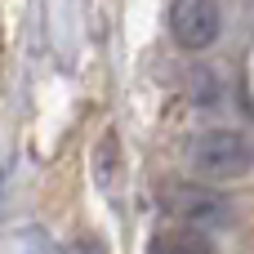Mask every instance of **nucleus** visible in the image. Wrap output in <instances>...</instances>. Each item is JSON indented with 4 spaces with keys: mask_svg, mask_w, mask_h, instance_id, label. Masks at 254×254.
Returning <instances> with one entry per match:
<instances>
[{
    "mask_svg": "<svg viewBox=\"0 0 254 254\" xmlns=\"http://www.w3.org/2000/svg\"><path fill=\"white\" fill-rule=\"evenodd\" d=\"M13 254H63V250H58L45 232H36V228H31V232L13 237Z\"/></svg>",
    "mask_w": 254,
    "mask_h": 254,
    "instance_id": "39448f33",
    "label": "nucleus"
},
{
    "mask_svg": "<svg viewBox=\"0 0 254 254\" xmlns=\"http://www.w3.org/2000/svg\"><path fill=\"white\" fill-rule=\"evenodd\" d=\"M165 205H170L174 219L192 223V232H205V228L228 223V201H223L219 192H210V188H196V183L170 188V192H165Z\"/></svg>",
    "mask_w": 254,
    "mask_h": 254,
    "instance_id": "7ed1b4c3",
    "label": "nucleus"
},
{
    "mask_svg": "<svg viewBox=\"0 0 254 254\" xmlns=\"http://www.w3.org/2000/svg\"><path fill=\"white\" fill-rule=\"evenodd\" d=\"M223 31V13H219V0H174L170 4V36L183 45V49H210Z\"/></svg>",
    "mask_w": 254,
    "mask_h": 254,
    "instance_id": "f03ea898",
    "label": "nucleus"
},
{
    "mask_svg": "<svg viewBox=\"0 0 254 254\" xmlns=\"http://www.w3.org/2000/svg\"><path fill=\"white\" fill-rule=\"evenodd\" d=\"M152 254H214V246L205 241V232H165V237H156V246Z\"/></svg>",
    "mask_w": 254,
    "mask_h": 254,
    "instance_id": "20e7f679",
    "label": "nucleus"
},
{
    "mask_svg": "<svg viewBox=\"0 0 254 254\" xmlns=\"http://www.w3.org/2000/svg\"><path fill=\"white\" fill-rule=\"evenodd\" d=\"M188 161L201 179H241L254 165V143L241 129H205L188 147Z\"/></svg>",
    "mask_w": 254,
    "mask_h": 254,
    "instance_id": "f257e3e1",
    "label": "nucleus"
}]
</instances>
